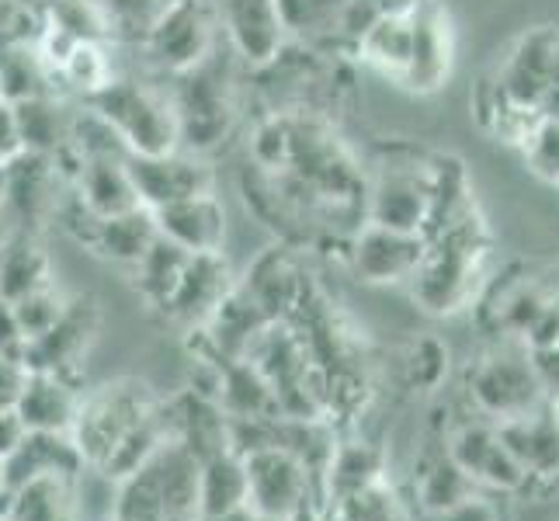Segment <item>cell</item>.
Segmentation results:
<instances>
[{"mask_svg": "<svg viewBox=\"0 0 559 521\" xmlns=\"http://www.w3.org/2000/svg\"><path fill=\"white\" fill-rule=\"evenodd\" d=\"M285 521H323V518H320V500H306V505L296 508Z\"/></svg>", "mask_w": 559, "mask_h": 521, "instance_id": "c3c4849f", "label": "cell"}, {"mask_svg": "<svg viewBox=\"0 0 559 521\" xmlns=\"http://www.w3.org/2000/svg\"><path fill=\"white\" fill-rule=\"evenodd\" d=\"M160 403L164 396H157L153 386L140 379H115L98 386V390L81 393V407H76L70 435L87 466L102 470L108 455L126 441V435L136 431L150 414H157Z\"/></svg>", "mask_w": 559, "mask_h": 521, "instance_id": "5b68a950", "label": "cell"}, {"mask_svg": "<svg viewBox=\"0 0 559 521\" xmlns=\"http://www.w3.org/2000/svg\"><path fill=\"white\" fill-rule=\"evenodd\" d=\"M247 505V470L243 455L229 449L223 455H212L199 462V511L195 521L223 518Z\"/></svg>", "mask_w": 559, "mask_h": 521, "instance_id": "f546056e", "label": "cell"}, {"mask_svg": "<svg viewBox=\"0 0 559 521\" xmlns=\"http://www.w3.org/2000/svg\"><path fill=\"white\" fill-rule=\"evenodd\" d=\"M449 372V352L438 338H420L407 352V379L417 390H438Z\"/></svg>", "mask_w": 559, "mask_h": 521, "instance_id": "f35d334b", "label": "cell"}, {"mask_svg": "<svg viewBox=\"0 0 559 521\" xmlns=\"http://www.w3.org/2000/svg\"><path fill=\"white\" fill-rule=\"evenodd\" d=\"M219 43V14L212 0H170L143 38V49L164 73L202 63Z\"/></svg>", "mask_w": 559, "mask_h": 521, "instance_id": "ba28073f", "label": "cell"}, {"mask_svg": "<svg viewBox=\"0 0 559 521\" xmlns=\"http://www.w3.org/2000/svg\"><path fill=\"white\" fill-rule=\"evenodd\" d=\"M487 258H490V237L473 205L449 226H441L438 234L424 237V254L414 268V275L407 279L414 303L435 317L466 310L487 282L484 279Z\"/></svg>", "mask_w": 559, "mask_h": 521, "instance_id": "6da1fadb", "label": "cell"}, {"mask_svg": "<svg viewBox=\"0 0 559 521\" xmlns=\"http://www.w3.org/2000/svg\"><path fill=\"white\" fill-rule=\"evenodd\" d=\"M466 393L476 414L500 424L511 417H522L535 407H543L546 396L538 390L528 347L522 341H511L497 352L479 358L466 376Z\"/></svg>", "mask_w": 559, "mask_h": 521, "instance_id": "52a82bcc", "label": "cell"}, {"mask_svg": "<svg viewBox=\"0 0 559 521\" xmlns=\"http://www.w3.org/2000/svg\"><path fill=\"white\" fill-rule=\"evenodd\" d=\"M111 38H129V43H143L146 32L153 28V22L164 14V8L170 0H98Z\"/></svg>", "mask_w": 559, "mask_h": 521, "instance_id": "8d00e7d4", "label": "cell"}, {"mask_svg": "<svg viewBox=\"0 0 559 521\" xmlns=\"http://www.w3.org/2000/svg\"><path fill=\"white\" fill-rule=\"evenodd\" d=\"M87 470V462L76 449L70 431H28L4 462H0V476L4 487H22L38 476H76Z\"/></svg>", "mask_w": 559, "mask_h": 521, "instance_id": "ac0fdd59", "label": "cell"}, {"mask_svg": "<svg viewBox=\"0 0 559 521\" xmlns=\"http://www.w3.org/2000/svg\"><path fill=\"white\" fill-rule=\"evenodd\" d=\"M56 81H63L76 94H84V98H91V94H98L102 87H108L115 81L108 46L105 43H76L67 52L60 73H56Z\"/></svg>", "mask_w": 559, "mask_h": 521, "instance_id": "e575fe53", "label": "cell"}, {"mask_svg": "<svg viewBox=\"0 0 559 521\" xmlns=\"http://www.w3.org/2000/svg\"><path fill=\"white\" fill-rule=\"evenodd\" d=\"M546 403H549V414H552L556 428H559V396H552V400H546Z\"/></svg>", "mask_w": 559, "mask_h": 521, "instance_id": "816d5d0a", "label": "cell"}, {"mask_svg": "<svg viewBox=\"0 0 559 521\" xmlns=\"http://www.w3.org/2000/svg\"><path fill=\"white\" fill-rule=\"evenodd\" d=\"M240 455L247 470V505L254 511L285 521L306 500H320L313 476L296 452L282 446H261Z\"/></svg>", "mask_w": 559, "mask_h": 521, "instance_id": "9c48e42d", "label": "cell"}, {"mask_svg": "<svg viewBox=\"0 0 559 521\" xmlns=\"http://www.w3.org/2000/svg\"><path fill=\"white\" fill-rule=\"evenodd\" d=\"M46 22L76 43H108L111 28L98 0H46Z\"/></svg>", "mask_w": 559, "mask_h": 521, "instance_id": "d590c367", "label": "cell"}, {"mask_svg": "<svg viewBox=\"0 0 559 521\" xmlns=\"http://www.w3.org/2000/svg\"><path fill=\"white\" fill-rule=\"evenodd\" d=\"M0 237H4V164H0Z\"/></svg>", "mask_w": 559, "mask_h": 521, "instance_id": "f907efd6", "label": "cell"}, {"mask_svg": "<svg viewBox=\"0 0 559 521\" xmlns=\"http://www.w3.org/2000/svg\"><path fill=\"white\" fill-rule=\"evenodd\" d=\"M60 188L63 181L56 178L52 157L22 150L14 161H8L4 164V234L8 229L43 234V226L52 220Z\"/></svg>", "mask_w": 559, "mask_h": 521, "instance_id": "7c38bea8", "label": "cell"}, {"mask_svg": "<svg viewBox=\"0 0 559 521\" xmlns=\"http://www.w3.org/2000/svg\"><path fill=\"white\" fill-rule=\"evenodd\" d=\"M209 521H278V518H267V514L254 511L250 505H243V508H237V511H229V514H223V518H209Z\"/></svg>", "mask_w": 559, "mask_h": 521, "instance_id": "7dc6e473", "label": "cell"}, {"mask_svg": "<svg viewBox=\"0 0 559 521\" xmlns=\"http://www.w3.org/2000/svg\"><path fill=\"white\" fill-rule=\"evenodd\" d=\"M25 334L22 327H17V317H14V306L8 299H0V358H11V362H22L25 358Z\"/></svg>", "mask_w": 559, "mask_h": 521, "instance_id": "7bdbcfd3", "label": "cell"}, {"mask_svg": "<svg viewBox=\"0 0 559 521\" xmlns=\"http://www.w3.org/2000/svg\"><path fill=\"white\" fill-rule=\"evenodd\" d=\"M91 111L115 129V137L126 143L129 153H175L178 140V115L170 105L167 87H153L140 81H111L98 94L84 98Z\"/></svg>", "mask_w": 559, "mask_h": 521, "instance_id": "8992f818", "label": "cell"}, {"mask_svg": "<svg viewBox=\"0 0 559 521\" xmlns=\"http://www.w3.org/2000/svg\"><path fill=\"white\" fill-rule=\"evenodd\" d=\"M153 220H157L160 237L185 247L188 254H216L226 244V209L216 191L153 209Z\"/></svg>", "mask_w": 559, "mask_h": 521, "instance_id": "d6986e66", "label": "cell"}, {"mask_svg": "<svg viewBox=\"0 0 559 521\" xmlns=\"http://www.w3.org/2000/svg\"><path fill=\"white\" fill-rule=\"evenodd\" d=\"M49 282L56 279H52V261L46 254L43 234L8 229L0 237V299L17 303Z\"/></svg>", "mask_w": 559, "mask_h": 521, "instance_id": "cb8c5ba5", "label": "cell"}, {"mask_svg": "<svg viewBox=\"0 0 559 521\" xmlns=\"http://www.w3.org/2000/svg\"><path fill=\"white\" fill-rule=\"evenodd\" d=\"M199 462L167 441L136 473L119 479L111 521H195Z\"/></svg>", "mask_w": 559, "mask_h": 521, "instance_id": "3957f363", "label": "cell"}, {"mask_svg": "<svg viewBox=\"0 0 559 521\" xmlns=\"http://www.w3.org/2000/svg\"><path fill=\"white\" fill-rule=\"evenodd\" d=\"M17 153H22V140H17L14 108H11V102L0 98V164L14 161Z\"/></svg>", "mask_w": 559, "mask_h": 521, "instance_id": "ee69618b", "label": "cell"}, {"mask_svg": "<svg viewBox=\"0 0 559 521\" xmlns=\"http://www.w3.org/2000/svg\"><path fill=\"white\" fill-rule=\"evenodd\" d=\"M157 234L160 229L157 220H153V209L136 205L129 212H119V216H102L87 240V250H94L105 261L132 268L146 254V247L157 240Z\"/></svg>", "mask_w": 559, "mask_h": 521, "instance_id": "d4e9b609", "label": "cell"}, {"mask_svg": "<svg viewBox=\"0 0 559 521\" xmlns=\"http://www.w3.org/2000/svg\"><path fill=\"white\" fill-rule=\"evenodd\" d=\"M102 310L94 296H70L63 317L56 320L46 334H38L28 341L22 365L28 372H52V376H67L76 382L81 372V362L87 355V347L98 334Z\"/></svg>", "mask_w": 559, "mask_h": 521, "instance_id": "30bf717a", "label": "cell"}, {"mask_svg": "<svg viewBox=\"0 0 559 521\" xmlns=\"http://www.w3.org/2000/svg\"><path fill=\"white\" fill-rule=\"evenodd\" d=\"M549 87H559V43L552 49V63H549Z\"/></svg>", "mask_w": 559, "mask_h": 521, "instance_id": "681fc988", "label": "cell"}, {"mask_svg": "<svg viewBox=\"0 0 559 521\" xmlns=\"http://www.w3.org/2000/svg\"><path fill=\"white\" fill-rule=\"evenodd\" d=\"M234 285H237L234 268H229L223 250H216V254H191L178 288L170 293L160 313L170 323L191 331V327H202L212 317V310H216Z\"/></svg>", "mask_w": 559, "mask_h": 521, "instance_id": "e0dca14e", "label": "cell"}, {"mask_svg": "<svg viewBox=\"0 0 559 521\" xmlns=\"http://www.w3.org/2000/svg\"><path fill=\"white\" fill-rule=\"evenodd\" d=\"M424 254L420 234H403L379 223H361L355 237L344 247V261L358 282L369 285H396L414 275V268Z\"/></svg>", "mask_w": 559, "mask_h": 521, "instance_id": "4fadbf2b", "label": "cell"}, {"mask_svg": "<svg viewBox=\"0 0 559 521\" xmlns=\"http://www.w3.org/2000/svg\"><path fill=\"white\" fill-rule=\"evenodd\" d=\"M11 108H14L22 150L43 153V157H52V153L63 150L67 132H70V115L63 111L56 94H38V98L14 102Z\"/></svg>", "mask_w": 559, "mask_h": 521, "instance_id": "d6a6232c", "label": "cell"}, {"mask_svg": "<svg viewBox=\"0 0 559 521\" xmlns=\"http://www.w3.org/2000/svg\"><path fill=\"white\" fill-rule=\"evenodd\" d=\"M414 521H500V511L493 500L487 497H466L459 500V505L445 508V511H435V514H414Z\"/></svg>", "mask_w": 559, "mask_h": 521, "instance_id": "60d3db41", "label": "cell"}, {"mask_svg": "<svg viewBox=\"0 0 559 521\" xmlns=\"http://www.w3.org/2000/svg\"><path fill=\"white\" fill-rule=\"evenodd\" d=\"M538 111H543V119L559 122V87H546L543 102H538Z\"/></svg>", "mask_w": 559, "mask_h": 521, "instance_id": "bcb514c9", "label": "cell"}, {"mask_svg": "<svg viewBox=\"0 0 559 521\" xmlns=\"http://www.w3.org/2000/svg\"><path fill=\"white\" fill-rule=\"evenodd\" d=\"M81 386L67 376L28 372L14 411L25 421L28 431H70L76 407H81Z\"/></svg>", "mask_w": 559, "mask_h": 521, "instance_id": "ffe728a7", "label": "cell"}, {"mask_svg": "<svg viewBox=\"0 0 559 521\" xmlns=\"http://www.w3.org/2000/svg\"><path fill=\"white\" fill-rule=\"evenodd\" d=\"M323 521H414L411 500H403L400 490L390 484V476L352 494H337L320 500Z\"/></svg>", "mask_w": 559, "mask_h": 521, "instance_id": "1f68e13d", "label": "cell"}, {"mask_svg": "<svg viewBox=\"0 0 559 521\" xmlns=\"http://www.w3.org/2000/svg\"><path fill=\"white\" fill-rule=\"evenodd\" d=\"M0 487H4V476H0Z\"/></svg>", "mask_w": 559, "mask_h": 521, "instance_id": "f5cc1de1", "label": "cell"}, {"mask_svg": "<svg viewBox=\"0 0 559 521\" xmlns=\"http://www.w3.org/2000/svg\"><path fill=\"white\" fill-rule=\"evenodd\" d=\"M70 188L94 216H119V212H129L140 205V196L129 178V157L76 161V174H73Z\"/></svg>", "mask_w": 559, "mask_h": 521, "instance_id": "44dd1931", "label": "cell"}, {"mask_svg": "<svg viewBox=\"0 0 559 521\" xmlns=\"http://www.w3.org/2000/svg\"><path fill=\"white\" fill-rule=\"evenodd\" d=\"M25 435H28V428H25V421L17 417L14 407L0 411V462H4L17 446H22V438H25Z\"/></svg>", "mask_w": 559, "mask_h": 521, "instance_id": "f6af8a7d", "label": "cell"}, {"mask_svg": "<svg viewBox=\"0 0 559 521\" xmlns=\"http://www.w3.org/2000/svg\"><path fill=\"white\" fill-rule=\"evenodd\" d=\"M129 178L136 188L140 205L164 209L170 202H185L195 196L216 191V174L212 167L195 157V153H129Z\"/></svg>", "mask_w": 559, "mask_h": 521, "instance_id": "8fae6325", "label": "cell"}, {"mask_svg": "<svg viewBox=\"0 0 559 521\" xmlns=\"http://www.w3.org/2000/svg\"><path fill=\"white\" fill-rule=\"evenodd\" d=\"M556 43H559V32L532 28L522 43L514 46L504 70L497 76L500 91H504L511 102L538 108V102H543V94L549 87V63H552Z\"/></svg>", "mask_w": 559, "mask_h": 521, "instance_id": "7402d4cb", "label": "cell"}, {"mask_svg": "<svg viewBox=\"0 0 559 521\" xmlns=\"http://www.w3.org/2000/svg\"><path fill=\"white\" fill-rule=\"evenodd\" d=\"M0 521H76V476H38L0 487Z\"/></svg>", "mask_w": 559, "mask_h": 521, "instance_id": "603a6c76", "label": "cell"}, {"mask_svg": "<svg viewBox=\"0 0 559 521\" xmlns=\"http://www.w3.org/2000/svg\"><path fill=\"white\" fill-rule=\"evenodd\" d=\"M522 153L532 174H538L543 181L559 185V122H549V119L538 122L532 137L522 143Z\"/></svg>", "mask_w": 559, "mask_h": 521, "instance_id": "ab89813d", "label": "cell"}, {"mask_svg": "<svg viewBox=\"0 0 559 521\" xmlns=\"http://www.w3.org/2000/svg\"><path fill=\"white\" fill-rule=\"evenodd\" d=\"M67 299H70V296H63L60 288H56V282H49V285H43V288H35V293L22 296L17 303H11V306H14V317H17V327H22V334H25V341H35L38 334H46L49 327L63 317Z\"/></svg>", "mask_w": 559, "mask_h": 521, "instance_id": "74e56055", "label": "cell"}, {"mask_svg": "<svg viewBox=\"0 0 559 521\" xmlns=\"http://www.w3.org/2000/svg\"><path fill=\"white\" fill-rule=\"evenodd\" d=\"M414 38L411 63L400 76V87L414 94H435L452 73V25L438 0H417L411 11Z\"/></svg>", "mask_w": 559, "mask_h": 521, "instance_id": "2e32d148", "label": "cell"}, {"mask_svg": "<svg viewBox=\"0 0 559 521\" xmlns=\"http://www.w3.org/2000/svg\"><path fill=\"white\" fill-rule=\"evenodd\" d=\"M385 476H390L385 473V452L379 446L361 441V438H341L337 435L331 459H326L323 479H320V500L361 490L369 484H379V479H385Z\"/></svg>", "mask_w": 559, "mask_h": 521, "instance_id": "4316f807", "label": "cell"}, {"mask_svg": "<svg viewBox=\"0 0 559 521\" xmlns=\"http://www.w3.org/2000/svg\"><path fill=\"white\" fill-rule=\"evenodd\" d=\"M212 8L219 14L226 46L250 70L267 67L288 43L275 0H212Z\"/></svg>", "mask_w": 559, "mask_h": 521, "instance_id": "9a60e30c", "label": "cell"}, {"mask_svg": "<svg viewBox=\"0 0 559 521\" xmlns=\"http://www.w3.org/2000/svg\"><path fill=\"white\" fill-rule=\"evenodd\" d=\"M188 250L170 244L167 237L157 234L146 247V254L129 268V279H132V288L140 293V299L150 306V310H164V303L170 299V293L178 288L181 275H185V264H188Z\"/></svg>", "mask_w": 559, "mask_h": 521, "instance_id": "4dcf8cb0", "label": "cell"}, {"mask_svg": "<svg viewBox=\"0 0 559 521\" xmlns=\"http://www.w3.org/2000/svg\"><path fill=\"white\" fill-rule=\"evenodd\" d=\"M532 372L538 390H543L546 400L559 396V344L556 347H538V352H528Z\"/></svg>", "mask_w": 559, "mask_h": 521, "instance_id": "b9f144b4", "label": "cell"}, {"mask_svg": "<svg viewBox=\"0 0 559 521\" xmlns=\"http://www.w3.org/2000/svg\"><path fill=\"white\" fill-rule=\"evenodd\" d=\"M237 285L258 303V310L267 320H288L302 306V299L310 296L313 279L302 268L296 247L275 244L250 264L243 279H237Z\"/></svg>", "mask_w": 559, "mask_h": 521, "instance_id": "5bb4252c", "label": "cell"}, {"mask_svg": "<svg viewBox=\"0 0 559 521\" xmlns=\"http://www.w3.org/2000/svg\"><path fill=\"white\" fill-rule=\"evenodd\" d=\"M234 49L223 52L216 43L202 63L181 73H170V105L178 115V140L185 153L205 157L237 126V76H234Z\"/></svg>", "mask_w": 559, "mask_h": 521, "instance_id": "7a4b0ae2", "label": "cell"}, {"mask_svg": "<svg viewBox=\"0 0 559 521\" xmlns=\"http://www.w3.org/2000/svg\"><path fill=\"white\" fill-rule=\"evenodd\" d=\"M56 76L38 60L35 46L28 38H11L0 46V98L4 102H25L38 98V94H56L52 91Z\"/></svg>", "mask_w": 559, "mask_h": 521, "instance_id": "836d02e7", "label": "cell"}, {"mask_svg": "<svg viewBox=\"0 0 559 521\" xmlns=\"http://www.w3.org/2000/svg\"><path fill=\"white\" fill-rule=\"evenodd\" d=\"M435 153H420L407 143L382 146L365 170V223H379L403 234H420L431 209Z\"/></svg>", "mask_w": 559, "mask_h": 521, "instance_id": "277c9868", "label": "cell"}, {"mask_svg": "<svg viewBox=\"0 0 559 521\" xmlns=\"http://www.w3.org/2000/svg\"><path fill=\"white\" fill-rule=\"evenodd\" d=\"M288 43L341 56V22L352 0H275Z\"/></svg>", "mask_w": 559, "mask_h": 521, "instance_id": "484cf974", "label": "cell"}, {"mask_svg": "<svg viewBox=\"0 0 559 521\" xmlns=\"http://www.w3.org/2000/svg\"><path fill=\"white\" fill-rule=\"evenodd\" d=\"M476 494V484L469 473L459 466L449 455L445 446H438L435 452H424L417 462V476H414V508L417 514H435L445 511L459 500H466Z\"/></svg>", "mask_w": 559, "mask_h": 521, "instance_id": "83f0119b", "label": "cell"}, {"mask_svg": "<svg viewBox=\"0 0 559 521\" xmlns=\"http://www.w3.org/2000/svg\"><path fill=\"white\" fill-rule=\"evenodd\" d=\"M411 38H414L411 11L407 14H379L355 43V56L365 67H372L382 76H390L393 84H400L403 70L411 63Z\"/></svg>", "mask_w": 559, "mask_h": 521, "instance_id": "f1b7e54d", "label": "cell"}]
</instances>
